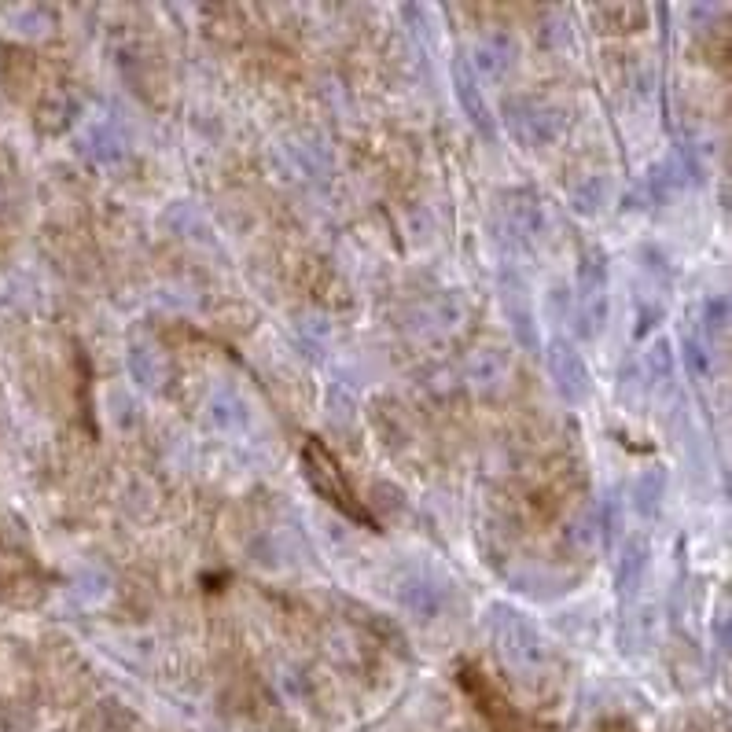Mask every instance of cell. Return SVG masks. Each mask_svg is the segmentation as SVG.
<instances>
[{
  "instance_id": "1",
  "label": "cell",
  "mask_w": 732,
  "mask_h": 732,
  "mask_svg": "<svg viewBox=\"0 0 732 732\" xmlns=\"http://www.w3.org/2000/svg\"><path fill=\"white\" fill-rule=\"evenodd\" d=\"M302 471H306L309 486L321 493L332 508H339L346 519H354V523H361V527H376V519L368 515L365 504L357 501L354 486L346 482L339 460H335V453L324 446L321 438H306V446H302Z\"/></svg>"
},
{
  "instance_id": "2",
  "label": "cell",
  "mask_w": 732,
  "mask_h": 732,
  "mask_svg": "<svg viewBox=\"0 0 732 732\" xmlns=\"http://www.w3.org/2000/svg\"><path fill=\"white\" fill-rule=\"evenodd\" d=\"M493 633H497L501 659L512 670H519V674H534V670H541V666L549 663L545 637L519 611H512V607H497L493 611Z\"/></svg>"
},
{
  "instance_id": "3",
  "label": "cell",
  "mask_w": 732,
  "mask_h": 732,
  "mask_svg": "<svg viewBox=\"0 0 732 732\" xmlns=\"http://www.w3.org/2000/svg\"><path fill=\"white\" fill-rule=\"evenodd\" d=\"M504 115V126L512 133L519 144H527V148H545L552 140L560 137L563 129V115L549 103H538L530 100V96H512V100H504L501 107Z\"/></svg>"
},
{
  "instance_id": "4",
  "label": "cell",
  "mask_w": 732,
  "mask_h": 732,
  "mask_svg": "<svg viewBox=\"0 0 732 732\" xmlns=\"http://www.w3.org/2000/svg\"><path fill=\"white\" fill-rule=\"evenodd\" d=\"M545 361H549L552 383H556V390H560L563 401L578 405V401L589 398V368H585L582 354H578L567 339H552Z\"/></svg>"
},
{
  "instance_id": "5",
  "label": "cell",
  "mask_w": 732,
  "mask_h": 732,
  "mask_svg": "<svg viewBox=\"0 0 732 732\" xmlns=\"http://www.w3.org/2000/svg\"><path fill=\"white\" fill-rule=\"evenodd\" d=\"M604 262L600 254L585 258L582 265V291H578V321H582V335H596L607 321V291H604Z\"/></svg>"
},
{
  "instance_id": "6",
  "label": "cell",
  "mask_w": 732,
  "mask_h": 732,
  "mask_svg": "<svg viewBox=\"0 0 732 732\" xmlns=\"http://www.w3.org/2000/svg\"><path fill=\"white\" fill-rule=\"evenodd\" d=\"M453 89H457L460 107L468 111L471 126L479 129V133H482V137H486V140H497V126H493L490 107H486V100H482L479 78H475V70L468 67V59H464V56L453 59Z\"/></svg>"
},
{
  "instance_id": "7",
  "label": "cell",
  "mask_w": 732,
  "mask_h": 732,
  "mask_svg": "<svg viewBox=\"0 0 732 732\" xmlns=\"http://www.w3.org/2000/svg\"><path fill=\"white\" fill-rule=\"evenodd\" d=\"M512 63H515V45H512V41H508V37H486V41L475 48V59H471L468 67L479 70L482 78L497 81V78H504V74L512 70Z\"/></svg>"
},
{
  "instance_id": "8",
  "label": "cell",
  "mask_w": 732,
  "mask_h": 732,
  "mask_svg": "<svg viewBox=\"0 0 732 732\" xmlns=\"http://www.w3.org/2000/svg\"><path fill=\"white\" fill-rule=\"evenodd\" d=\"M504 214H508V229H512V236H538L541 203L534 192H512L504 199Z\"/></svg>"
},
{
  "instance_id": "9",
  "label": "cell",
  "mask_w": 732,
  "mask_h": 732,
  "mask_svg": "<svg viewBox=\"0 0 732 732\" xmlns=\"http://www.w3.org/2000/svg\"><path fill=\"white\" fill-rule=\"evenodd\" d=\"M644 571H648V541L644 538H630L626 549H622V563H618V593L633 596L641 589Z\"/></svg>"
},
{
  "instance_id": "10",
  "label": "cell",
  "mask_w": 732,
  "mask_h": 732,
  "mask_svg": "<svg viewBox=\"0 0 732 732\" xmlns=\"http://www.w3.org/2000/svg\"><path fill=\"white\" fill-rule=\"evenodd\" d=\"M504 306H508V317H512V332L523 346H538V332H534V317H530V306L523 298V287L508 280V291H504Z\"/></svg>"
},
{
  "instance_id": "11",
  "label": "cell",
  "mask_w": 732,
  "mask_h": 732,
  "mask_svg": "<svg viewBox=\"0 0 732 732\" xmlns=\"http://www.w3.org/2000/svg\"><path fill=\"white\" fill-rule=\"evenodd\" d=\"M401 604L409 607V611H416L420 618H435L442 611V589L427 582H409L401 589Z\"/></svg>"
},
{
  "instance_id": "12",
  "label": "cell",
  "mask_w": 732,
  "mask_h": 732,
  "mask_svg": "<svg viewBox=\"0 0 732 732\" xmlns=\"http://www.w3.org/2000/svg\"><path fill=\"white\" fill-rule=\"evenodd\" d=\"M663 490H666V475L659 468L655 471H644L641 479H637V512L648 519V515H659V504H663Z\"/></svg>"
},
{
  "instance_id": "13",
  "label": "cell",
  "mask_w": 732,
  "mask_h": 732,
  "mask_svg": "<svg viewBox=\"0 0 732 732\" xmlns=\"http://www.w3.org/2000/svg\"><path fill=\"white\" fill-rule=\"evenodd\" d=\"M644 15H648V8H641V4H600V8L589 12V19H615V23L607 26V34H615V30H626L630 19L633 26H641Z\"/></svg>"
},
{
  "instance_id": "14",
  "label": "cell",
  "mask_w": 732,
  "mask_h": 732,
  "mask_svg": "<svg viewBox=\"0 0 732 732\" xmlns=\"http://www.w3.org/2000/svg\"><path fill=\"white\" fill-rule=\"evenodd\" d=\"M504 372H508V361H504L497 350H482V354L471 361V379H479V383H486V387L497 383Z\"/></svg>"
},
{
  "instance_id": "15",
  "label": "cell",
  "mask_w": 732,
  "mask_h": 732,
  "mask_svg": "<svg viewBox=\"0 0 732 732\" xmlns=\"http://www.w3.org/2000/svg\"><path fill=\"white\" fill-rule=\"evenodd\" d=\"M596 534H600V523H596V515L593 512H582L578 519H574L571 527H567V541H571L574 549H593V541H596Z\"/></svg>"
},
{
  "instance_id": "16",
  "label": "cell",
  "mask_w": 732,
  "mask_h": 732,
  "mask_svg": "<svg viewBox=\"0 0 732 732\" xmlns=\"http://www.w3.org/2000/svg\"><path fill=\"white\" fill-rule=\"evenodd\" d=\"M703 321H707L710 335H725V328H729V298L710 295L707 306H703Z\"/></svg>"
},
{
  "instance_id": "17",
  "label": "cell",
  "mask_w": 732,
  "mask_h": 732,
  "mask_svg": "<svg viewBox=\"0 0 732 732\" xmlns=\"http://www.w3.org/2000/svg\"><path fill=\"white\" fill-rule=\"evenodd\" d=\"M648 376H652V383H666V379L674 376V357H670V346L666 343H655L652 357H648Z\"/></svg>"
},
{
  "instance_id": "18",
  "label": "cell",
  "mask_w": 732,
  "mask_h": 732,
  "mask_svg": "<svg viewBox=\"0 0 732 732\" xmlns=\"http://www.w3.org/2000/svg\"><path fill=\"white\" fill-rule=\"evenodd\" d=\"M685 361H688V372H692V376L703 379L710 372V350H703L696 339H685Z\"/></svg>"
},
{
  "instance_id": "19",
  "label": "cell",
  "mask_w": 732,
  "mask_h": 732,
  "mask_svg": "<svg viewBox=\"0 0 732 732\" xmlns=\"http://www.w3.org/2000/svg\"><path fill=\"white\" fill-rule=\"evenodd\" d=\"M596 732H633V729L626 725V721H607V725H600Z\"/></svg>"
},
{
  "instance_id": "20",
  "label": "cell",
  "mask_w": 732,
  "mask_h": 732,
  "mask_svg": "<svg viewBox=\"0 0 732 732\" xmlns=\"http://www.w3.org/2000/svg\"><path fill=\"white\" fill-rule=\"evenodd\" d=\"M718 644L721 648H729V622H725V618H718Z\"/></svg>"
}]
</instances>
